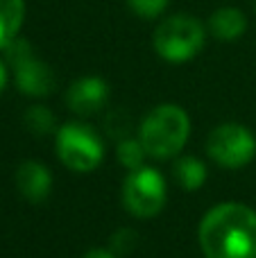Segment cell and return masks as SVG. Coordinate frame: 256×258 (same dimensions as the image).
<instances>
[{
  "mask_svg": "<svg viewBox=\"0 0 256 258\" xmlns=\"http://www.w3.org/2000/svg\"><path fill=\"white\" fill-rule=\"evenodd\" d=\"M190 134V118L177 104H159L143 118L139 141L154 159H170L179 154Z\"/></svg>",
  "mask_w": 256,
  "mask_h": 258,
  "instance_id": "obj_2",
  "label": "cell"
},
{
  "mask_svg": "<svg viewBox=\"0 0 256 258\" xmlns=\"http://www.w3.org/2000/svg\"><path fill=\"white\" fill-rule=\"evenodd\" d=\"M136 245H139V236H136L134 229H118L116 233L111 236V245H109V249L116 254V258H122V256H130L132 251L136 249Z\"/></svg>",
  "mask_w": 256,
  "mask_h": 258,
  "instance_id": "obj_15",
  "label": "cell"
},
{
  "mask_svg": "<svg viewBox=\"0 0 256 258\" xmlns=\"http://www.w3.org/2000/svg\"><path fill=\"white\" fill-rule=\"evenodd\" d=\"M16 188L27 202L41 204L52 190V174L39 161H23L16 168Z\"/></svg>",
  "mask_w": 256,
  "mask_h": 258,
  "instance_id": "obj_9",
  "label": "cell"
},
{
  "mask_svg": "<svg viewBox=\"0 0 256 258\" xmlns=\"http://www.w3.org/2000/svg\"><path fill=\"white\" fill-rule=\"evenodd\" d=\"M254 9H256V0H254Z\"/></svg>",
  "mask_w": 256,
  "mask_h": 258,
  "instance_id": "obj_19",
  "label": "cell"
},
{
  "mask_svg": "<svg viewBox=\"0 0 256 258\" xmlns=\"http://www.w3.org/2000/svg\"><path fill=\"white\" fill-rule=\"evenodd\" d=\"M168 3L170 0H127L132 12L139 18H145V21H152V18L161 16L163 9L168 7Z\"/></svg>",
  "mask_w": 256,
  "mask_h": 258,
  "instance_id": "obj_16",
  "label": "cell"
},
{
  "mask_svg": "<svg viewBox=\"0 0 256 258\" xmlns=\"http://www.w3.org/2000/svg\"><path fill=\"white\" fill-rule=\"evenodd\" d=\"M118 161H120V165H125L127 170H136L143 165L145 156H148V152H145L143 143L139 141V138H122L120 143H118Z\"/></svg>",
  "mask_w": 256,
  "mask_h": 258,
  "instance_id": "obj_14",
  "label": "cell"
},
{
  "mask_svg": "<svg viewBox=\"0 0 256 258\" xmlns=\"http://www.w3.org/2000/svg\"><path fill=\"white\" fill-rule=\"evenodd\" d=\"M57 154L73 172H91L104 159V143L84 122H66L57 129Z\"/></svg>",
  "mask_w": 256,
  "mask_h": 258,
  "instance_id": "obj_5",
  "label": "cell"
},
{
  "mask_svg": "<svg viewBox=\"0 0 256 258\" xmlns=\"http://www.w3.org/2000/svg\"><path fill=\"white\" fill-rule=\"evenodd\" d=\"M172 172H175L177 183L188 192L202 188L204 181H207V165L200 159H195V156H181V159H177L175 165H172Z\"/></svg>",
  "mask_w": 256,
  "mask_h": 258,
  "instance_id": "obj_12",
  "label": "cell"
},
{
  "mask_svg": "<svg viewBox=\"0 0 256 258\" xmlns=\"http://www.w3.org/2000/svg\"><path fill=\"white\" fill-rule=\"evenodd\" d=\"M122 204L136 218H154L166 206V181L157 168L141 165L122 181Z\"/></svg>",
  "mask_w": 256,
  "mask_h": 258,
  "instance_id": "obj_6",
  "label": "cell"
},
{
  "mask_svg": "<svg viewBox=\"0 0 256 258\" xmlns=\"http://www.w3.org/2000/svg\"><path fill=\"white\" fill-rule=\"evenodd\" d=\"M7 61H3L0 59V93L5 91V86H7V80H9V71H7Z\"/></svg>",
  "mask_w": 256,
  "mask_h": 258,
  "instance_id": "obj_18",
  "label": "cell"
},
{
  "mask_svg": "<svg viewBox=\"0 0 256 258\" xmlns=\"http://www.w3.org/2000/svg\"><path fill=\"white\" fill-rule=\"evenodd\" d=\"M82 258H116V254H113L111 249H91Z\"/></svg>",
  "mask_w": 256,
  "mask_h": 258,
  "instance_id": "obj_17",
  "label": "cell"
},
{
  "mask_svg": "<svg viewBox=\"0 0 256 258\" xmlns=\"http://www.w3.org/2000/svg\"><path fill=\"white\" fill-rule=\"evenodd\" d=\"M109 100V84L100 75H84L66 91V107L75 116L86 118L98 113Z\"/></svg>",
  "mask_w": 256,
  "mask_h": 258,
  "instance_id": "obj_8",
  "label": "cell"
},
{
  "mask_svg": "<svg viewBox=\"0 0 256 258\" xmlns=\"http://www.w3.org/2000/svg\"><path fill=\"white\" fill-rule=\"evenodd\" d=\"M247 30V16L236 7H220L209 16V32L218 41H236Z\"/></svg>",
  "mask_w": 256,
  "mask_h": 258,
  "instance_id": "obj_10",
  "label": "cell"
},
{
  "mask_svg": "<svg viewBox=\"0 0 256 258\" xmlns=\"http://www.w3.org/2000/svg\"><path fill=\"white\" fill-rule=\"evenodd\" d=\"M207 258H256V211L240 202L218 204L200 224Z\"/></svg>",
  "mask_w": 256,
  "mask_h": 258,
  "instance_id": "obj_1",
  "label": "cell"
},
{
  "mask_svg": "<svg viewBox=\"0 0 256 258\" xmlns=\"http://www.w3.org/2000/svg\"><path fill=\"white\" fill-rule=\"evenodd\" d=\"M3 52H5L7 66L12 68L14 82H16L21 93L30 95V98H48L54 91L57 80H54L52 68L36 57L32 45L25 39L16 36Z\"/></svg>",
  "mask_w": 256,
  "mask_h": 258,
  "instance_id": "obj_4",
  "label": "cell"
},
{
  "mask_svg": "<svg viewBox=\"0 0 256 258\" xmlns=\"http://www.w3.org/2000/svg\"><path fill=\"white\" fill-rule=\"evenodd\" d=\"M204 25L190 14H172L157 25L152 36L154 50L170 63H184L198 57L204 48Z\"/></svg>",
  "mask_w": 256,
  "mask_h": 258,
  "instance_id": "obj_3",
  "label": "cell"
},
{
  "mask_svg": "<svg viewBox=\"0 0 256 258\" xmlns=\"http://www.w3.org/2000/svg\"><path fill=\"white\" fill-rule=\"evenodd\" d=\"M25 127L30 129L34 136H48L54 132L57 120H54V113L50 111L43 104H34L25 111Z\"/></svg>",
  "mask_w": 256,
  "mask_h": 258,
  "instance_id": "obj_13",
  "label": "cell"
},
{
  "mask_svg": "<svg viewBox=\"0 0 256 258\" xmlns=\"http://www.w3.org/2000/svg\"><path fill=\"white\" fill-rule=\"evenodd\" d=\"M25 21V0H0V50L18 36Z\"/></svg>",
  "mask_w": 256,
  "mask_h": 258,
  "instance_id": "obj_11",
  "label": "cell"
},
{
  "mask_svg": "<svg viewBox=\"0 0 256 258\" xmlns=\"http://www.w3.org/2000/svg\"><path fill=\"white\" fill-rule=\"evenodd\" d=\"M207 152L222 168H243L256 156V141L245 125L225 122L209 134Z\"/></svg>",
  "mask_w": 256,
  "mask_h": 258,
  "instance_id": "obj_7",
  "label": "cell"
}]
</instances>
